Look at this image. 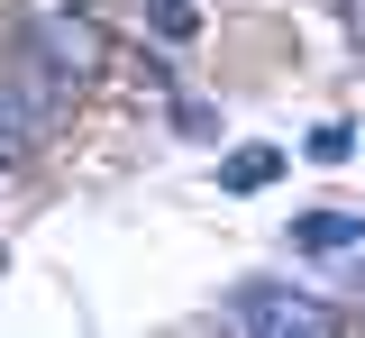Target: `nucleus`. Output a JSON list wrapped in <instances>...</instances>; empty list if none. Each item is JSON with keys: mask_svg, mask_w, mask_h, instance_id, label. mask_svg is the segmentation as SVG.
I'll return each instance as SVG.
<instances>
[{"mask_svg": "<svg viewBox=\"0 0 365 338\" xmlns=\"http://www.w3.org/2000/svg\"><path fill=\"white\" fill-rule=\"evenodd\" d=\"M146 28H155V37H201V9H192V0H146Z\"/></svg>", "mask_w": 365, "mask_h": 338, "instance_id": "nucleus-6", "label": "nucleus"}, {"mask_svg": "<svg viewBox=\"0 0 365 338\" xmlns=\"http://www.w3.org/2000/svg\"><path fill=\"white\" fill-rule=\"evenodd\" d=\"M292 247H311V256H329V247H365V220H356V210H311V220H292Z\"/></svg>", "mask_w": 365, "mask_h": 338, "instance_id": "nucleus-4", "label": "nucleus"}, {"mask_svg": "<svg viewBox=\"0 0 365 338\" xmlns=\"http://www.w3.org/2000/svg\"><path fill=\"white\" fill-rule=\"evenodd\" d=\"M347 28H356V37H365V0H347Z\"/></svg>", "mask_w": 365, "mask_h": 338, "instance_id": "nucleus-8", "label": "nucleus"}, {"mask_svg": "<svg viewBox=\"0 0 365 338\" xmlns=\"http://www.w3.org/2000/svg\"><path fill=\"white\" fill-rule=\"evenodd\" d=\"M311 155H319V165H347V155H356V128H347V119H319V128H311Z\"/></svg>", "mask_w": 365, "mask_h": 338, "instance_id": "nucleus-7", "label": "nucleus"}, {"mask_svg": "<svg viewBox=\"0 0 365 338\" xmlns=\"http://www.w3.org/2000/svg\"><path fill=\"white\" fill-rule=\"evenodd\" d=\"M19 37H28V55H37L46 73H64V83H91V73L110 64L101 19L73 9V0H19Z\"/></svg>", "mask_w": 365, "mask_h": 338, "instance_id": "nucleus-1", "label": "nucleus"}, {"mask_svg": "<svg viewBox=\"0 0 365 338\" xmlns=\"http://www.w3.org/2000/svg\"><path fill=\"white\" fill-rule=\"evenodd\" d=\"M37 73V64H28ZM28 73H0V155H28L37 146V128H46V101H55V83H28Z\"/></svg>", "mask_w": 365, "mask_h": 338, "instance_id": "nucleus-3", "label": "nucleus"}, {"mask_svg": "<svg viewBox=\"0 0 365 338\" xmlns=\"http://www.w3.org/2000/svg\"><path fill=\"white\" fill-rule=\"evenodd\" d=\"M274 174H283V146H247V155H228V165H220L228 193H265Z\"/></svg>", "mask_w": 365, "mask_h": 338, "instance_id": "nucleus-5", "label": "nucleus"}, {"mask_svg": "<svg viewBox=\"0 0 365 338\" xmlns=\"http://www.w3.org/2000/svg\"><path fill=\"white\" fill-rule=\"evenodd\" d=\"M228 329H256V338H329L338 329V311L329 302H311V292H274V284H247L237 302H228Z\"/></svg>", "mask_w": 365, "mask_h": 338, "instance_id": "nucleus-2", "label": "nucleus"}]
</instances>
